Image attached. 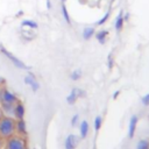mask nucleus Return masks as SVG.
I'll return each instance as SVG.
<instances>
[{
  "instance_id": "obj_1",
  "label": "nucleus",
  "mask_w": 149,
  "mask_h": 149,
  "mask_svg": "<svg viewBox=\"0 0 149 149\" xmlns=\"http://www.w3.org/2000/svg\"><path fill=\"white\" fill-rule=\"evenodd\" d=\"M15 123L16 120L13 116L3 115L0 118V137L9 139L15 134Z\"/></svg>"
},
{
  "instance_id": "obj_2",
  "label": "nucleus",
  "mask_w": 149,
  "mask_h": 149,
  "mask_svg": "<svg viewBox=\"0 0 149 149\" xmlns=\"http://www.w3.org/2000/svg\"><path fill=\"white\" fill-rule=\"evenodd\" d=\"M0 51L13 63V65L15 66V68H17V69H21V70H28L29 69V66H27L21 59H19L16 56H14L12 52H9L5 47H2V45H0Z\"/></svg>"
},
{
  "instance_id": "obj_3",
  "label": "nucleus",
  "mask_w": 149,
  "mask_h": 149,
  "mask_svg": "<svg viewBox=\"0 0 149 149\" xmlns=\"http://www.w3.org/2000/svg\"><path fill=\"white\" fill-rule=\"evenodd\" d=\"M26 142L21 136L13 135L9 139H7L6 142V149H24Z\"/></svg>"
},
{
  "instance_id": "obj_4",
  "label": "nucleus",
  "mask_w": 149,
  "mask_h": 149,
  "mask_svg": "<svg viewBox=\"0 0 149 149\" xmlns=\"http://www.w3.org/2000/svg\"><path fill=\"white\" fill-rule=\"evenodd\" d=\"M0 101L1 102H5V104H10V105H15L19 99L16 97V94L12 93L10 91L3 88L0 91Z\"/></svg>"
},
{
  "instance_id": "obj_5",
  "label": "nucleus",
  "mask_w": 149,
  "mask_h": 149,
  "mask_svg": "<svg viewBox=\"0 0 149 149\" xmlns=\"http://www.w3.org/2000/svg\"><path fill=\"white\" fill-rule=\"evenodd\" d=\"M23 81H24V84H27L28 86H30V88H31L33 92H37V91H38L40 84H38V81L36 80V78H35L34 74L28 73V74L23 78Z\"/></svg>"
},
{
  "instance_id": "obj_6",
  "label": "nucleus",
  "mask_w": 149,
  "mask_h": 149,
  "mask_svg": "<svg viewBox=\"0 0 149 149\" xmlns=\"http://www.w3.org/2000/svg\"><path fill=\"white\" fill-rule=\"evenodd\" d=\"M79 142V137L74 134H69L65 139V142H64V147L65 149H74L77 147Z\"/></svg>"
},
{
  "instance_id": "obj_7",
  "label": "nucleus",
  "mask_w": 149,
  "mask_h": 149,
  "mask_svg": "<svg viewBox=\"0 0 149 149\" xmlns=\"http://www.w3.org/2000/svg\"><path fill=\"white\" fill-rule=\"evenodd\" d=\"M137 122H139L137 115H132L130 119H129V122H128V137L129 139H133L134 137L135 132H136Z\"/></svg>"
},
{
  "instance_id": "obj_8",
  "label": "nucleus",
  "mask_w": 149,
  "mask_h": 149,
  "mask_svg": "<svg viewBox=\"0 0 149 149\" xmlns=\"http://www.w3.org/2000/svg\"><path fill=\"white\" fill-rule=\"evenodd\" d=\"M80 95H84V91H81V90H79V88H73V90L69 93V95L66 97V102H68L69 105H73Z\"/></svg>"
},
{
  "instance_id": "obj_9",
  "label": "nucleus",
  "mask_w": 149,
  "mask_h": 149,
  "mask_svg": "<svg viewBox=\"0 0 149 149\" xmlns=\"http://www.w3.org/2000/svg\"><path fill=\"white\" fill-rule=\"evenodd\" d=\"M15 133H17L19 135L23 136L27 135V125L24 119H16V123H15Z\"/></svg>"
},
{
  "instance_id": "obj_10",
  "label": "nucleus",
  "mask_w": 149,
  "mask_h": 149,
  "mask_svg": "<svg viewBox=\"0 0 149 149\" xmlns=\"http://www.w3.org/2000/svg\"><path fill=\"white\" fill-rule=\"evenodd\" d=\"M24 113H26V108L21 102H16L14 105V111H13V115L15 116V119H23L24 118Z\"/></svg>"
},
{
  "instance_id": "obj_11",
  "label": "nucleus",
  "mask_w": 149,
  "mask_h": 149,
  "mask_svg": "<svg viewBox=\"0 0 149 149\" xmlns=\"http://www.w3.org/2000/svg\"><path fill=\"white\" fill-rule=\"evenodd\" d=\"M88 132H90L88 122L86 120H83L81 122H79V136H80V139H85L87 136Z\"/></svg>"
},
{
  "instance_id": "obj_12",
  "label": "nucleus",
  "mask_w": 149,
  "mask_h": 149,
  "mask_svg": "<svg viewBox=\"0 0 149 149\" xmlns=\"http://www.w3.org/2000/svg\"><path fill=\"white\" fill-rule=\"evenodd\" d=\"M123 20H125L123 19V10H120L119 15L115 19V29H116V31H121V29L123 27Z\"/></svg>"
},
{
  "instance_id": "obj_13",
  "label": "nucleus",
  "mask_w": 149,
  "mask_h": 149,
  "mask_svg": "<svg viewBox=\"0 0 149 149\" xmlns=\"http://www.w3.org/2000/svg\"><path fill=\"white\" fill-rule=\"evenodd\" d=\"M107 36H108V30H99L95 34V37H97V40L100 44H105Z\"/></svg>"
},
{
  "instance_id": "obj_14",
  "label": "nucleus",
  "mask_w": 149,
  "mask_h": 149,
  "mask_svg": "<svg viewBox=\"0 0 149 149\" xmlns=\"http://www.w3.org/2000/svg\"><path fill=\"white\" fill-rule=\"evenodd\" d=\"M1 109H2V112L6 114V115H8V116H10V115H13V111H14V105H10V104H5V102H1Z\"/></svg>"
},
{
  "instance_id": "obj_15",
  "label": "nucleus",
  "mask_w": 149,
  "mask_h": 149,
  "mask_svg": "<svg viewBox=\"0 0 149 149\" xmlns=\"http://www.w3.org/2000/svg\"><path fill=\"white\" fill-rule=\"evenodd\" d=\"M94 35V28L93 27H85L83 30V37L84 40H90L92 36Z\"/></svg>"
},
{
  "instance_id": "obj_16",
  "label": "nucleus",
  "mask_w": 149,
  "mask_h": 149,
  "mask_svg": "<svg viewBox=\"0 0 149 149\" xmlns=\"http://www.w3.org/2000/svg\"><path fill=\"white\" fill-rule=\"evenodd\" d=\"M21 26L22 27H28L30 29H37L38 28V24L33 20H23V21H21Z\"/></svg>"
},
{
  "instance_id": "obj_17",
  "label": "nucleus",
  "mask_w": 149,
  "mask_h": 149,
  "mask_svg": "<svg viewBox=\"0 0 149 149\" xmlns=\"http://www.w3.org/2000/svg\"><path fill=\"white\" fill-rule=\"evenodd\" d=\"M135 149H149V141L146 140V139L139 140V142L136 143Z\"/></svg>"
},
{
  "instance_id": "obj_18",
  "label": "nucleus",
  "mask_w": 149,
  "mask_h": 149,
  "mask_svg": "<svg viewBox=\"0 0 149 149\" xmlns=\"http://www.w3.org/2000/svg\"><path fill=\"white\" fill-rule=\"evenodd\" d=\"M101 125H102V118L100 115H97L94 118V130L99 132L100 128H101Z\"/></svg>"
},
{
  "instance_id": "obj_19",
  "label": "nucleus",
  "mask_w": 149,
  "mask_h": 149,
  "mask_svg": "<svg viewBox=\"0 0 149 149\" xmlns=\"http://www.w3.org/2000/svg\"><path fill=\"white\" fill-rule=\"evenodd\" d=\"M80 77H81V70H80V69H76V70L72 71L71 74H70V78H71L72 80H78V79H80Z\"/></svg>"
},
{
  "instance_id": "obj_20",
  "label": "nucleus",
  "mask_w": 149,
  "mask_h": 149,
  "mask_svg": "<svg viewBox=\"0 0 149 149\" xmlns=\"http://www.w3.org/2000/svg\"><path fill=\"white\" fill-rule=\"evenodd\" d=\"M62 14H63V16H64L65 22H66L68 24H70V17H69V13H68V9H66L65 3L62 5Z\"/></svg>"
},
{
  "instance_id": "obj_21",
  "label": "nucleus",
  "mask_w": 149,
  "mask_h": 149,
  "mask_svg": "<svg viewBox=\"0 0 149 149\" xmlns=\"http://www.w3.org/2000/svg\"><path fill=\"white\" fill-rule=\"evenodd\" d=\"M109 15H111V13H109V12H107V13H106V14H105V15H104L99 21H97V22H95V24H97V26H101V24H104V23L108 20Z\"/></svg>"
},
{
  "instance_id": "obj_22",
  "label": "nucleus",
  "mask_w": 149,
  "mask_h": 149,
  "mask_svg": "<svg viewBox=\"0 0 149 149\" xmlns=\"http://www.w3.org/2000/svg\"><path fill=\"white\" fill-rule=\"evenodd\" d=\"M78 122H79V115H78V114H74V115L71 118L70 125H71V127H76V126L78 125Z\"/></svg>"
},
{
  "instance_id": "obj_23",
  "label": "nucleus",
  "mask_w": 149,
  "mask_h": 149,
  "mask_svg": "<svg viewBox=\"0 0 149 149\" xmlns=\"http://www.w3.org/2000/svg\"><path fill=\"white\" fill-rule=\"evenodd\" d=\"M141 101H142V104L144 106H149V93H147L146 95H143L142 99H141Z\"/></svg>"
},
{
  "instance_id": "obj_24",
  "label": "nucleus",
  "mask_w": 149,
  "mask_h": 149,
  "mask_svg": "<svg viewBox=\"0 0 149 149\" xmlns=\"http://www.w3.org/2000/svg\"><path fill=\"white\" fill-rule=\"evenodd\" d=\"M107 63H108V68L112 69V66H113V57H112V54L108 55V57H107Z\"/></svg>"
},
{
  "instance_id": "obj_25",
  "label": "nucleus",
  "mask_w": 149,
  "mask_h": 149,
  "mask_svg": "<svg viewBox=\"0 0 149 149\" xmlns=\"http://www.w3.org/2000/svg\"><path fill=\"white\" fill-rule=\"evenodd\" d=\"M119 94H120V91H115L113 94V99H116V97H119Z\"/></svg>"
},
{
  "instance_id": "obj_26",
  "label": "nucleus",
  "mask_w": 149,
  "mask_h": 149,
  "mask_svg": "<svg viewBox=\"0 0 149 149\" xmlns=\"http://www.w3.org/2000/svg\"><path fill=\"white\" fill-rule=\"evenodd\" d=\"M47 8L50 9L51 8V3H50V0H47Z\"/></svg>"
},
{
  "instance_id": "obj_27",
  "label": "nucleus",
  "mask_w": 149,
  "mask_h": 149,
  "mask_svg": "<svg viewBox=\"0 0 149 149\" xmlns=\"http://www.w3.org/2000/svg\"><path fill=\"white\" fill-rule=\"evenodd\" d=\"M3 83H5V79H3L2 77H0V85H1V84H3Z\"/></svg>"
},
{
  "instance_id": "obj_28",
  "label": "nucleus",
  "mask_w": 149,
  "mask_h": 149,
  "mask_svg": "<svg viewBox=\"0 0 149 149\" xmlns=\"http://www.w3.org/2000/svg\"><path fill=\"white\" fill-rule=\"evenodd\" d=\"M0 149H1V137H0Z\"/></svg>"
},
{
  "instance_id": "obj_29",
  "label": "nucleus",
  "mask_w": 149,
  "mask_h": 149,
  "mask_svg": "<svg viewBox=\"0 0 149 149\" xmlns=\"http://www.w3.org/2000/svg\"><path fill=\"white\" fill-rule=\"evenodd\" d=\"M24 149H29V148H28V147H24Z\"/></svg>"
},
{
  "instance_id": "obj_30",
  "label": "nucleus",
  "mask_w": 149,
  "mask_h": 149,
  "mask_svg": "<svg viewBox=\"0 0 149 149\" xmlns=\"http://www.w3.org/2000/svg\"><path fill=\"white\" fill-rule=\"evenodd\" d=\"M64 1H65V0H62V2H64Z\"/></svg>"
}]
</instances>
